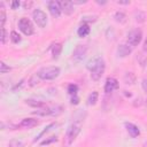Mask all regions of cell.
Wrapping results in <instances>:
<instances>
[{
	"instance_id": "cell-1",
	"label": "cell",
	"mask_w": 147,
	"mask_h": 147,
	"mask_svg": "<svg viewBox=\"0 0 147 147\" xmlns=\"http://www.w3.org/2000/svg\"><path fill=\"white\" fill-rule=\"evenodd\" d=\"M86 68L91 72V78L93 80H99L105 72L106 65H105V61L101 56H94L87 61Z\"/></svg>"
},
{
	"instance_id": "cell-2",
	"label": "cell",
	"mask_w": 147,
	"mask_h": 147,
	"mask_svg": "<svg viewBox=\"0 0 147 147\" xmlns=\"http://www.w3.org/2000/svg\"><path fill=\"white\" fill-rule=\"evenodd\" d=\"M59 75H60L59 67H45V68H41L37 72V77L42 80H53L57 78Z\"/></svg>"
},
{
	"instance_id": "cell-3",
	"label": "cell",
	"mask_w": 147,
	"mask_h": 147,
	"mask_svg": "<svg viewBox=\"0 0 147 147\" xmlns=\"http://www.w3.org/2000/svg\"><path fill=\"white\" fill-rule=\"evenodd\" d=\"M80 130H82V121L80 119L79 121H74V123L69 126V129L67 131V142H68V145L74 142V140L79 134Z\"/></svg>"
},
{
	"instance_id": "cell-4",
	"label": "cell",
	"mask_w": 147,
	"mask_h": 147,
	"mask_svg": "<svg viewBox=\"0 0 147 147\" xmlns=\"http://www.w3.org/2000/svg\"><path fill=\"white\" fill-rule=\"evenodd\" d=\"M142 39V32L140 29H134L132 31L129 32L127 34V45L131 46V47H134L137 45L140 44Z\"/></svg>"
},
{
	"instance_id": "cell-5",
	"label": "cell",
	"mask_w": 147,
	"mask_h": 147,
	"mask_svg": "<svg viewBox=\"0 0 147 147\" xmlns=\"http://www.w3.org/2000/svg\"><path fill=\"white\" fill-rule=\"evenodd\" d=\"M18 29L25 34V36H31L34 32V28L33 24L31 23L30 20H28L26 17H22L18 21Z\"/></svg>"
},
{
	"instance_id": "cell-6",
	"label": "cell",
	"mask_w": 147,
	"mask_h": 147,
	"mask_svg": "<svg viewBox=\"0 0 147 147\" xmlns=\"http://www.w3.org/2000/svg\"><path fill=\"white\" fill-rule=\"evenodd\" d=\"M32 16H33V20L34 22L37 23V25L39 28H45L46 24H47V16L46 14L40 10V9H34L33 13H32Z\"/></svg>"
},
{
	"instance_id": "cell-7",
	"label": "cell",
	"mask_w": 147,
	"mask_h": 147,
	"mask_svg": "<svg viewBox=\"0 0 147 147\" xmlns=\"http://www.w3.org/2000/svg\"><path fill=\"white\" fill-rule=\"evenodd\" d=\"M86 51H87L86 46H84V45H77L76 48L74 49V54H72L74 60H76V61L83 60L85 57V55H86Z\"/></svg>"
},
{
	"instance_id": "cell-8",
	"label": "cell",
	"mask_w": 147,
	"mask_h": 147,
	"mask_svg": "<svg viewBox=\"0 0 147 147\" xmlns=\"http://www.w3.org/2000/svg\"><path fill=\"white\" fill-rule=\"evenodd\" d=\"M61 107H52V108H48V107H46V108H44V109H41V110H37V111H34V114L36 115H41V116H46V115H57V114H60L61 113Z\"/></svg>"
},
{
	"instance_id": "cell-9",
	"label": "cell",
	"mask_w": 147,
	"mask_h": 147,
	"mask_svg": "<svg viewBox=\"0 0 147 147\" xmlns=\"http://www.w3.org/2000/svg\"><path fill=\"white\" fill-rule=\"evenodd\" d=\"M47 6H48L49 13H51L54 17H59V16L61 15L62 10H61L60 2H57V1H49V2L47 3Z\"/></svg>"
},
{
	"instance_id": "cell-10",
	"label": "cell",
	"mask_w": 147,
	"mask_h": 147,
	"mask_svg": "<svg viewBox=\"0 0 147 147\" xmlns=\"http://www.w3.org/2000/svg\"><path fill=\"white\" fill-rule=\"evenodd\" d=\"M39 124V122L36 119V118H31V117H28V118H23L20 124L17 125L18 127H23V129H31V127H34Z\"/></svg>"
},
{
	"instance_id": "cell-11",
	"label": "cell",
	"mask_w": 147,
	"mask_h": 147,
	"mask_svg": "<svg viewBox=\"0 0 147 147\" xmlns=\"http://www.w3.org/2000/svg\"><path fill=\"white\" fill-rule=\"evenodd\" d=\"M117 88H118V82H117V79H115L113 77L107 78V80L105 83V92L106 93H110V92H113L114 90H117Z\"/></svg>"
},
{
	"instance_id": "cell-12",
	"label": "cell",
	"mask_w": 147,
	"mask_h": 147,
	"mask_svg": "<svg viewBox=\"0 0 147 147\" xmlns=\"http://www.w3.org/2000/svg\"><path fill=\"white\" fill-rule=\"evenodd\" d=\"M124 125H125V127H126L127 133H129V134H130L132 138H137V137L140 134V130H139V127H138L136 124L126 122Z\"/></svg>"
},
{
	"instance_id": "cell-13",
	"label": "cell",
	"mask_w": 147,
	"mask_h": 147,
	"mask_svg": "<svg viewBox=\"0 0 147 147\" xmlns=\"http://www.w3.org/2000/svg\"><path fill=\"white\" fill-rule=\"evenodd\" d=\"M60 6H61V10L65 15H71L75 11L72 1H60Z\"/></svg>"
},
{
	"instance_id": "cell-14",
	"label": "cell",
	"mask_w": 147,
	"mask_h": 147,
	"mask_svg": "<svg viewBox=\"0 0 147 147\" xmlns=\"http://www.w3.org/2000/svg\"><path fill=\"white\" fill-rule=\"evenodd\" d=\"M131 53V47L127 44H122L117 47V55L121 57H125Z\"/></svg>"
},
{
	"instance_id": "cell-15",
	"label": "cell",
	"mask_w": 147,
	"mask_h": 147,
	"mask_svg": "<svg viewBox=\"0 0 147 147\" xmlns=\"http://www.w3.org/2000/svg\"><path fill=\"white\" fill-rule=\"evenodd\" d=\"M25 103L33 107V108H42L46 106V103L41 100H37V99H26L25 100Z\"/></svg>"
},
{
	"instance_id": "cell-16",
	"label": "cell",
	"mask_w": 147,
	"mask_h": 147,
	"mask_svg": "<svg viewBox=\"0 0 147 147\" xmlns=\"http://www.w3.org/2000/svg\"><path fill=\"white\" fill-rule=\"evenodd\" d=\"M88 33H90V26H88L87 24H82V25L78 28V30H77V34H78L80 38L86 37Z\"/></svg>"
},
{
	"instance_id": "cell-17",
	"label": "cell",
	"mask_w": 147,
	"mask_h": 147,
	"mask_svg": "<svg viewBox=\"0 0 147 147\" xmlns=\"http://www.w3.org/2000/svg\"><path fill=\"white\" fill-rule=\"evenodd\" d=\"M61 49H62V45L61 44H54L52 46V54H53V59H57L60 53H61Z\"/></svg>"
},
{
	"instance_id": "cell-18",
	"label": "cell",
	"mask_w": 147,
	"mask_h": 147,
	"mask_svg": "<svg viewBox=\"0 0 147 147\" xmlns=\"http://www.w3.org/2000/svg\"><path fill=\"white\" fill-rule=\"evenodd\" d=\"M98 98H99L98 92H96V91L92 92V93L88 95V98H87V103H88L90 106H94V105L96 103V101H98Z\"/></svg>"
},
{
	"instance_id": "cell-19",
	"label": "cell",
	"mask_w": 147,
	"mask_h": 147,
	"mask_svg": "<svg viewBox=\"0 0 147 147\" xmlns=\"http://www.w3.org/2000/svg\"><path fill=\"white\" fill-rule=\"evenodd\" d=\"M114 18H115V21L118 22V23H125V22H126V15H125L124 13H122V11L115 13Z\"/></svg>"
},
{
	"instance_id": "cell-20",
	"label": "cell",
	"mask_w": 147,
	"mask_h": 147,
	"mask_svg": "<svg viewBox=\"0 0 147 147\" xmlns=\"http://www.w3.org/2000/svg\"><path fill=\"white\" fill-rule=\"evenodd\" d=\"M134 80H136V76H134L132 72H126V74H125V76H124V82H125L126 84L132 85V84L134 83Z\"/></svg>"
},
{
	"instance_id": "cell-21",
	"label": "cell",
	"mask_w": 147,
	"mask_h": 147,
	"mask_svg": "<svg viewBox=\"0 0 147 147\" xmlns=\"http://www.w3.org/2000/svg\"><path fill=\"white\" fill-rule=\"evenodd\" d=\"M0 20H1V28L3 29V26H5V22H6V13H5V6H3V3L1 2L0 3Z\"/></svg>"
},
{
	"instance_id": "cell-22",
	"label": "cell",
	"mask_w": 147,
	"mask_h": 147,
	"mask_svg": "<svg viewBox=\"0 0 147 147\" xmlns=\"http://www.w3.org/2000/svg\"><path fill=\"white\" fill-rule=\"evenodd\" d=\"M10 40H11V42H14V44H17V42H20L21 41V36L16 32V31H11L10 32Z\"/></svg>"
},
{
	"instance_id": "cell-23",
	"label": "cell",
	"mask_w": 147,
	"mask_h": 147,
	"mask_svg": "<svg viewBox=\"0 0 147 147\" xmlns=\"http://www.w3.org/2000/svg\"><path fill=\"white\" fill-rule=\"evenodd\" d=\"M77 91H78V86H77L76 84H70V85L68 86V92H69V94H70L71 96L77 95Z\"/></svg>"
},
{
	"instance_id": "cell-24",
	"label": "cell",
	"mask_w": 147,
	"mask_h": 147,
	"mask_svg": "<svg viewBox=\"0 0 147 147\" xmlns=\"http://www.w3.org/2000/svg\"><path fill=\"white\" fill-rule=\"evenodd\" d=\"M55 126H56V124H54V123H53V124H51V125H48V126H47V127H46V129H45V130H44L42 132H40V134H39L38 137H36L34 141H37L38 139H40V138H41V137H42V136H44V134H45L46 132H48L49 130H52V127H55Z\"/></svg>"
},
{
	"instance_id": "cell-25",
	"label": "cell",
	"mask_w": 147,
	"mask_h": 147,
	"mask_svg": "<svg viewBox=\"0 0 147 147\" xmlns=\"http://www.w3.org/2000/svg\"><path fill=\"white\" fill-rule=\"evenodd\" d=\"M10 70V67H8L5 62H0V74H6V72H9Z\"/></svg>"
},
{
	"instance_id": "cell-26",
	"label": "cell",
	"mask_w": 147,
	"mask_h": 147,
	"mask_svg": "<svg viewBox=\"0 0 147 147\" xmlns=\"http://www.w3.org/2000/svg\"><path fill=\"white\" fill-rule=\"evenodd\" d=\"M6 40H7V31L3 28V29H1V42L6 44Z\"/></svg>"
},
{
	"instance_id": "cell-27",
	"label": "cell",
	"mask_w": 147,
	"mask_h": 147,
	"mask_svg": "<svg viewBox=\"0 0 147 147\" xmlns=\"http://www.w3.org/2000/svg\"><path fill=\"white\" fill-rule=\"evenodd\" d=\"M71 103H72V105H78V103H79V98H78L77 95L71 96Z\"/></svg>"
},
{
	"instance_id": "cell-28",
	"label": "cell",
	"mask_w": 147,
	"mask_h": 147,
	"mask_svg": "<svg viewBox=\"0 0 147 147\" xmlns=\"http://www.w3.org/2000/svg\"><path fill=\"white\" fill-rule=\"evenodd\" d=\"M56 140H57V139H56V137H52V139L42 141V142H41V145H47V144H49V142H52V141H56Z\"/></svg>"
},
{
	"instance_id": "cell-29",
	"label": "cell",
	"mask_w": 147,
	"mask_h": 147,
	"mask_svg": "<svg viewBox=\"0 0 147 147\" xmlns=\"http://www.w3.org/2000/svg\"><path fill=\"white\" fill-rule=\"evenodd\" d=\"M141 85H142V88H144V91H145V92H147V78H144V79H142V83H141Z\"/></svg>"
},
{
	"instance_id": "cell-30",
	"label": "cell",
	"mask_w": 147,
	"mask_h": 147,
	"mask_svg": "<svg viewBox=\"0 0 147 147\" xmlns=\"http://www.w3.org/2000/svg\"><path fill=\"white\" fill-rule=\"evenodd\" d=\"M18 6H20V2H18V1H13V2H11V8H13V9H16Z\"/></svg>"
},
{
	"instance_id": "cell-31",
	"label": "cell",
	"mask_w": 147,
	"mask_h": 147,
	"mask_svg": "<svg viewBox=\"0 0 147 147\" xmlns=\"http://www.w3.org/2000/svg\"><path fill=\"white\" fill-rule=\"evenodd\" d=\"M23 6H24V8H25V9H28L29 7H31V6H32V2H24V3H23Z\"/></svg>"
},
{
	"instance_id": "cell-32",
	"label": "cell",
	"mask_w": 147,
	"mask_h": 147,
	"mask_svg": "<svg viewBox=\"0 0 147 147\" xmlns=\"http://www.w3.org/2000/svg\"><path fill=\"white\" fill-rule=\"evenodd\" d=\"M118 5H130V1H117Z\"/></svg>"
},
{
	"instance_id": "cell-33",
	"label": "cell",
	"mask_w": 147,
	"mask_h": 147,
	"mask_svg": "<svg viewBox=\"0 0 147 147\" xmlns=\"http://www.w3.org/2000/svg\"><path fill=\"white\" fill-rule=\"evenodd\" d=\"M144 51L147 52V38H146V40H145V42H144Z\"/></svg>"
},
{
	"instance_id": "cell-34",
	"label": "cell",
	"mask_w": 147,
	"mask_h": 147,
	"mask_svg": "<svg viewBox=\"0 0 147 147\" xmlns=\"http://www.w3.org/2000/svg\"><path fill=\"white\" fill-rule=\"evenodd\" d=\"M145 103H146V108H147V99H146V102Z\"/></svg>"
}]
</instances>
